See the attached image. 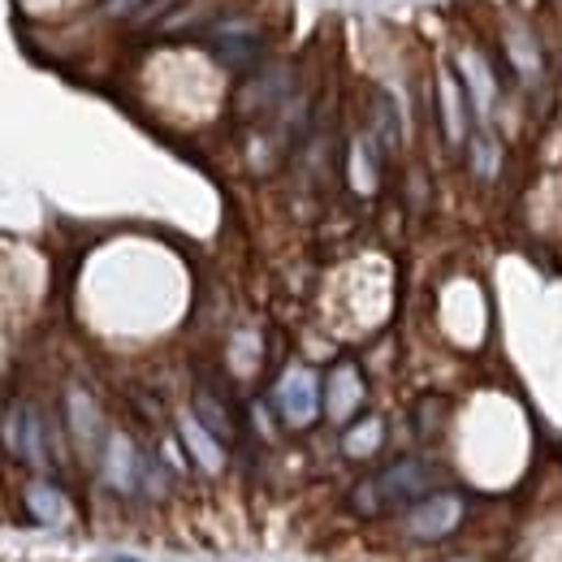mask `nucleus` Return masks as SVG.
Instances as JSON below:
<instances>
[{"label":"nucleus","instance_id":"6e6552de","mask_svg":"<svg viewBox=\"0 0 562 562\" xmlns=\"http://www.w3.org/2000/svg\"><path fill=\"white\" fill-rule=\"evenodd\" d=\"M109 481L117 485V490H131L135 485V454H131V446L117 437L113 441V463H109Z\"/></svg>","mask_w":562,"mask_h":562},{"label":"nucleus","instance_id":"423d86ee","mask_svg":"<svg viewBox=\"0 0 562 562\" xmlns=\"http://www.w3.org/2000/svg\"><path fill=\"white\" fill-rule=\"evenodd\" d=\"M381 437H385V424L372 416V420L355 424L351 432L342 437V450H347L351 459H368V454H372V450L381 446Z\"/></svg>","mask_w":562,"mask_h":562},{"label":"nucleus","instance_id":"1a4fd4ad","mask_svg":"<svg viewBox=\"0 0 562 562\" xmlns=\"http://www.w3.org/2000/svg\"><path fill=\"white\" fill-rule=\"evenodd\" d=\"M187 441H191V450L200 454V463H204V468H216V463H221V450H216L221 441H216V437H212V432L200 420L187 424Z\"/></svg>","mask_w":562,"mask_h":562},{"label":"nucleus","instance_id":"9d476101","mask_svg":"<svg viewBox=\"0 0 562 562\" xmlns=\"http://www.w3.org/2000/svg\"><path fill=\"white\" fill-rule=\"evenodd\" d=\"M31 506H35L40 519H57V515H61V497H57L53 490H44V485L31 490Z\"/></svg>","mask_w":562,"mask_h":562},{"label":"nucleus","instance_id":"f03ea898","mask_svg":"<svg viewBox=\"0 0 562 562\" xmlns=\"http://www.w3.org/2000/svg\"><path fill=\"white\" fill-rule=\"evenodd\" d=\"M459 524H463V497L459 493H428L420 502H412L403 532L412 541H446Z\"/></svg>","mask_w":562,"mask_h":562},{"label":"nucleus","instance_id":"20e7f679","mask_svg":"<svg viewBox=\"0 0 562 562\" xmlns=\"http://www.w3.org/2000/svg\"><path fill=\"white\" fill-rule=\"evenodd\" d=\"M216 57L229 70H243L260 57V40L247 31V22H216Z\"/></svg>","mask_w":562,"mask_h":562},{"label":"nucleus","instance_id":"f257e3e1","mask_svg":"<svg viewBox=\"0 0 562 562\" xmlns=\"http://www.w3.org/2000/svg\"><path fill=\"white\" fill-rule=\"evenodd\" d=\"M428 485H432V468L424 459H398L385 472L368 476L351 493V506L359 515H381L390 506H412V502L428 497Z\"/></svg>","mask_w":562,"mask_h":562},{"label":"nucleus","instance_id":"0eeeda50","mask_svg":"<svg viewBox=\"0 0 562 562\" xmlns=\"http://www.w3.org/2000/svg\"><path fill=\"white\" fill-rule=\"evenodd\" d=\"M195 420L204 424L216 441H229V416L221 412V403L212 398L209 390H200V394H195Z\"/></svg>","mask_w":562,"mask_h":562},{"label":"nucleus","instance_id":"9b49d317","mask_svg":"<svg viewBox=\"0 0 562 562\" xmlns=\"http://www.w3.org/2000/svg\"><path fill=\"white\" fill-rule=\"evenodd\" d=\"M441 562H476V559H441Z\"/></svg>","mask_w":562,"mask_h":562},{"label":"nucleus","instance_id":"39448f33","mask_svg":"<svg viewBox=\"0 0 562 562\" xmlns=\"http://www.w3.org/2000/svg\"><path fill=\"white\" fill-rule=\"evenodd\" d=\"M359 398H363L359 372H355L351 363H338V368L329 372V398H325V403H329V416H334V420H351Z\"/></svg>","mask_w":562,"mask_h":562},{"label":"nucleus","instance_id":"7ed1b4c3","mask_svg":"<svg viewBox=\"0 0 562 562\" xmlns=\"http://www.w3.org/2000/svg\"><path fill=\"white\" fill-rule=\"evenodd\" d=\"M278 403H281V416L290 424H312L316 420V407H321V398H316V376L307 372V368H294V372H285V381H281L278 390Z\"/></svg>","mask_w":562,"mask_h":562}]
</instances>
